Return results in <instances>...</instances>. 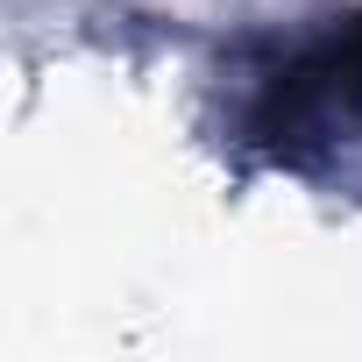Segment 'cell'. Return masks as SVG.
<instances>
[{
    "instance_id": "6da1fadb",
    "label": "cell",
    "mask_w": 362,
    "mask_h": 362,
    "mask_svg": "<svg viewBox=\"0 0 362 362\" xmlns=\"http://www.w3.org/2000/svg\"><path fill=\"white\" fill-rule=\"evenodd\" d=\"M355 128H362V8L320 43L291 50L277 71H263L249 100V142L277 163H313Z\"/></svg>"
}]
</instances>
